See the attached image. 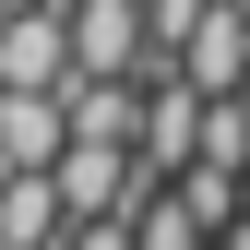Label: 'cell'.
<instances>
[{"instance_id":"1","label":"cell","mask_w":250,"mask_h":250,"mask_svg":"<svg viewBox=\"0 0 250 250\" xmlns=\"http://www.w3.org/2000/svg\"><path fill=\"white\" fill-rule=\"evenodd\" d=\"M203 119H214V96H203L191 72H155V83H143V167L179 179V167L203 155Z\"/></svg>"},{"instance_id":"2","label":"cell","mask_w":250,"mask_h":250,"mask_svg":"<svg viewBox=\"0 0 250 250\" xmlns=\"http://www.w3.org/2000/svg\"><path fill=\"white\" fill-rule=\"evenodd\" d=\"M0 83H72V0L0 12Z\"/></svg>"},{"instance_id":"3","label":"cell","mask_w":250,"mask_h":250,"mask_svg":"<svg viewBox=\"0 0 250 250\" xmlns=\"http://www.w3.org/2000/svg\"><path fill=\"white\" fill-rule=\"evenodd\" d=\"M179 72H191L203 96H238V83H250V12H238V0H214V12L191 24V48H179Z\"/></svg>"},{"instance_id":"4","label":"cell","mask_w":250,"mask_h":250,"mask_svg":"<svg viewBox=\"0 0 250 250\" xmlns=\"http://www.w3.org/2000/svg\"><path fill=\"white\" fill-rule=\"evenodd\" d=\"M179 203L227 238V227H238V167H227V155H191V167H179Z\"/></svg>"},{"instance_id":"5","label":"cell","mask_w":250,"mask_h":250,"mask_svg":"<svg viewBox=\"0 0 250 250\" xmlns=\"http://www.w3.org/2000/svg\"><path fill=\"white\" fill-rule=\"evenodd\" d=\"M131 227H143V250H214V227H203L191 203H179V179H167V191H155L143 214H131Z\"/></svg>"},{"instance_id":"6","label":"cell","mask_w":250,"mask_h":250,"mask_svg":"<svg viewBox=\"0 0 250 250\" xmlns=\"http://www.w3.org/2000/svg\"><path fill=\"white\" fill-rule=\"evenodd\" d=\"M60 250H143V227H131V214H72Z\"/></svg>"},{"instance_id":"7","label":"cell","mask_w":250,"mask_h":250,"mask_svg":"<svg viewBox=\"0 0 250 250\" xmlns=\"http://www.w3.org/2000/svg\"><path fill=\"white\" fill-rule=\"evenodd\" d=\"M214 12V0H155V48H191V24Z\"/></svg>"},{"instance_id":"8","label":"cell","mask_w":250,"mask_h":250,"mask_svg":"<svg viewBox=\"0 0 250 250\" xmlns=\"http://www.w3.org/2000/svg\"><path fill=\"white\" fill-rule=\"evenodd\" d=\"M214 250H250V227H227V238H214Z\"/></svg>"},{"instance_id":"9","label":"cell","mask_w":250,"mask_h":250,"mask_svg":"<svg viewBox=\"0 0 250 250\" xmlns=\"http://www.w3.org/2000/svg\"><path fill=\"white\" fill-rule=\"evenodd\" d=\"M238 107H250V83H238Z\"/></svg>"},{"instance_id":"10","label":"cell","mask_w":250,"mask_h":250,"mask_svg":"<svg viewBox=\"0 0 250 250\" xmlns=\"http://www.w3.org/2000/svg\"><path fill=\"white\" fill-rule=\"evenodd\" d=\"M238 12H250V0H238Z\"/></svg>"}]
</instances>
